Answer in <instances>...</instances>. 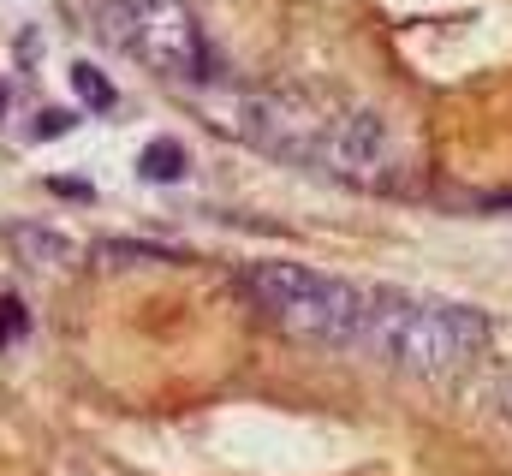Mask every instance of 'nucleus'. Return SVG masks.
<instances>
[{
    "label": "nucleus",
    "instance_id": "nucleus-1",
    "mask_svg": "<svg viewBox=\"0 0 512 476\" xmlns=\"http://www.w3.org/2000/svg\"><path fill=\"white\" fill-rule=\"evenodd\" d=\"M251 298L256 310L304 346H364V328L376 316V286H352L298 262H256L251 268Z\"/></svg>",
    "mask_w": 512,
    "mask_h": 476
},
{
    "label": "nucleus",
    "instance_id": "nucleus-2",
    "mask_svg": "<svg viewBox=\"0 0 512 476\" xmlns=\"http://www.w3.org/2000/svg\"><path fill=\"white\" fill-rule=\"evenodd\" d=\"M489 346V316L465 310V304H411V298H376V316L364 328V352L382 363L423 375V381H447L465 375L471 357Z\"/></svg>",
    "mask_w": 512,
    "mask_h": 476
},
{
    "label": "nucleus",
    "instance_id": "nucleus-3",
    "mask_svg": "<svg viewBox=\"0 0 512 476\" xmlns=\"http://www.w3.org/2000/svg\"><path fill=\"white\" fill-rule=\"evenodd\" d=\"M108 30H120L131 54L161 78H203L209 42L185 0H108Z\"/></svg>",
    "mask_w": 512,
    "mask_h": 476
},
{
    "label": "nucleus",
    "instance_id": "nucleus-4",
    "mask_svg": "<svg viewBox=\"0 0 512 476\" xmlns=\"http://www.w3.org/2000/svg\"><path fill=\"white\" fill-rule=\"evenodd\" d=\"M316 161L334 173V179H352V185H376L393 167V131L382 114L358 108V114L328 119L322 143H316Z\"/></svg>",
    "mask_w": 512,
    "mask_h": 476
},
{
    "label": "nucleus",
    "instance_id": "nucleus-5",
    "mask_svg": "<svg viewBox=\"0 0 512 476\" xmlns=\"http://www.w3.org/2000/svg\"><path fill=\"white\" fill-rule=\"evenodd\" d=\"M245 131H251L262 149H280V155H316L322 143V119L304 96L292 90H262V96H245Z\"/></svg>",
    "mask_w": 512,
    "mask_h": 476
},
{
    "label": "nucleus",
    "instance_id": "nucleus-6",
    "mask_svg": "<svg viewBox=\"0 0 512 476\" xmlns=\"http://www.w3.org/2000/svg\"><path fill=\"white\" fill-rule=\"evenodd\" d=\"M18 250L30 256V262H42V268H66V262H78V244L60 233H48V227H18Z\"/></svg>",
    "mask_w": 512,
    "mask_h": 476
},
{
    "label": "nucleus",
    "instance_id": "nucleus-7",
    "mask_svg": "<svg viewBox=\"0 0 512 476\" xmlns=\"http://www.w3.org/2000/svg\"><path fill=\"white\" fill-rule=\"evenodd\" d=\"M72 84H78V96H84V108H90V114H114V102H120V96H114V84H108L90 60H78V66H72Z\"/></svg>",
    "mask_w": 512,
    "mask_h": 476
},
{
    "label": "nucleus",
    "instance_id": "nucleus-8",
    "mask_svg": "<svg viewBox=\"0 0 512 476\" xmlns=\"http://www.w3.org/2000/svg\"><path fill=\"white\" fill-rule=\"evenodd\" d=\"M137 167H143V179H185V149L173 137H155Z\"/></svg>",
    "mask_w": 512,
    "mask_h": 476
},
{
    "label": "nucleus",
    "instance_id": "nucleus-9",
    "mask_svg": "<svg viewBox=\"0 0 512 476\" xmlns=\"http://www.w3.org/2000/svg\"><path fill=\"white\" fill-rule=\"evenodd\" d=\"M18 334H24V304L18 298H0V346L18 340Z\"/></svg>",
    "mask_w": 512,
    "mask_h": 476
},
{
    "label": "nucleus",
    "instance_id": "nucleus-10",
    "mask_svg": "<svg viewBox=\"0 0 512 476\" xmlns=\"http://www.w3.org/2000/svg\"><path fill=\"white\" fill-rule=\"evenodd\" d=\"M54 191L72 197V203H90V185H84V179H54Z\"/></svg>",
    "mask_w": 512,
    "mask_h": 476
},
{
    "label": "nucleus",
    "instance_id": "nucleus-11",
    "mask_svg": "<svg viewBox=\"0 0 512 476\" xmlns=\"http://www.w3.org/2000/svg\"><path fill=\"white\" fill-rule=\"evenodd\" d=\"M66 125H72L66 114H42V119H36V131H42V137H54V131H66Z\"/></svg>",
    "mask_w": 512,
    "mask_h": 476
}]
</instances>
